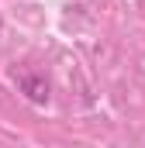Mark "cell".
Returning <instances> with one entry per match:
<instances>
[{
	"instance_id": "1",
	"label": "cell",
	"mask_w": 145,
	"mask_h": 148,
	"mask_svg": "<svg viewBox=\"0 0 145 148\" xmlns=\"http://www.w3.org/2000/svg\"><path fill=\"white\" fill-rule=\"evenodd\" d=\"M17 86H21V93L31 100V103H48V79L38 73H17Z\"/></svg>"
}]
</instances>
